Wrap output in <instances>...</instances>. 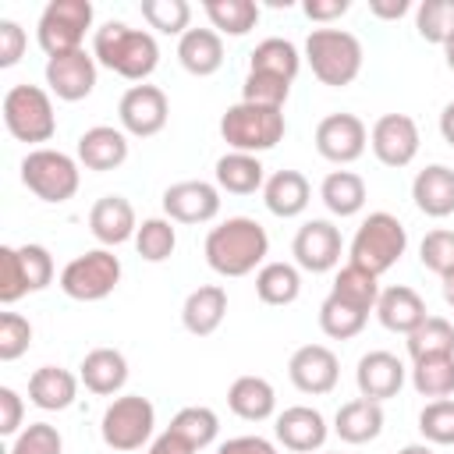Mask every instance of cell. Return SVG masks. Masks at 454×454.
Listing matches in <instances>:
<instances>
[{
	"label": "cell",
	"instance_id": "obj_37",
	"mask_svg": "<svg viewBox=\"0 0 454 454\" xmlns=\"http://www.w3.org/2000/svg\"><path fill=\"white\" fill-rule=\"evenodd\" d=\"M167 429L177 433L192 450H202V447H209V443L216 440V433H220V415H216L213 408H206V404H188V408H181V411L170 419Z\"/></svg>",
	"mask_w": 454,
	"mask_h": 454
},
{
	"label": "cell",
	"instance_id": "obj_57",
	"mask_svg": "<svg viewBox=\"0 0 454 454\" xmlns=\"http://www.w3.org/2000/svg\"><path fill=\"white\" fill-rule=\"evenodd\" d=\"M440 135H443L447 145H454V99L440 110Z\"/></svg>",
	"mask_w": 454,
	"mask_h": 454
},
{
	"label": "cell",
	"instance_id": "obj_16",
	"mask_svg": "<svg viewBox=\"0 0 454 454\" xmlns=\"http://www.w3.org/2000/svg\"><path fill=\"white\" fill-rule=\"evenodd\" d=\"M287 376H291L294 390L312 394V397H323L340 380V358L326 344H301L287 358Z\"/></svg>",
	"mask_w": 454,
	"mask_h": 454
},
{
	"label": "cell",
	"instance_id": "obj_28",
	"mask_svg": "<svg viewBox=\"0 0 454 454\" xmlns=\"http://www.w3.org/2000/svg\"><path fill=\"white\" fill-rule=\"evenodd\" d=\"M223 316H227V291H223L220 284H202V287H195V291L184 298V305H181V323H184V330L195 333V337L216 333L220 323H223Z\"/></svg>",
	"mask_w": 454,
	"mask_h": 454
},
{
	"label": "cell",
	"instance_id": "obj_51",
	"mask_svg": "<svg viewBox=\"0 0 454 454\" xmlns=\"http://www.w3.org/2000/svg\"><path fill=\"white\" fill-rule=\"evenodd\" d=\"M25 46H28L25 28L11 18H0V67H14L25 57Z\"/></svg>",
	"mask_w": 454,
	"mask_h": 454
},
{
	"label": "cell",
	"instance_id": "obj_32",
	"mask_svg": "<svg viewBox=\"0 0 454 454\" xmlns=\"http://www.w3.org/2000/svg\"><path fill=\"white\" fill-rule=\"evenodd\" d=\"M319 199H323V206L333 216L348 220V216H358L362 213V206H365L369 195H365V181L355 170H330L323 177V184H319Z\"/></svg>",
	"mask_w": 454,
	"mask_h": 454
},
{
	"label": "cell",
	"instance_id": "obj_34",
	"mask_svg": "<svg viewBox=\"0 0 454 454\" xmlns=\"http://www.w3.org/2000/svg\"><path fill=\"white\" fill-rule=\"evenodd\" d=\"M255 294L262 305H291L301 294V273L294 262H262L255 270Z\"/></svg>",
	"mask_w": 454,
	"mask_h": 454
},
{
	"label": "cell",
	"instance_id": "obj_26",
	"mask_svg": "<svg viewBox=\"0 0 454 454\" xmlns=\"http://www.w3.org/2000/svg\"><path fill=\"white\" fill-rule=\"evenodd\" d=\"M78 376L71 369H60V365H39L32 376H28V401L43 411H64L74 404L78 397Z\"/></svg>",
	"mask_w": 454,
	"mask_h": 454
},
{
	"label": "cell",
	"instance_id": "obj_29",
	"mask_svg": "<svg viewBox=\"0 0 454 454\" xmlns=\"http://www.w3.org/2000/svg\"><path fill=\"white\" fill-rule=\"evenodd\" d=\"M227 408L245 422H266L277 411V390L266 376H238L227 387Z\"/></svg>",
	"mask_w": 454,
	"mask_h": 454
},
{
	"label": "cell",
	"instance_id": "obj_59",
	"mask_svg": "<svg viewBox=\"0 0 454 454\" xmlns=\"http://www.w3.org/2000/svg\"><path fill=\"white\" fill-rule=\"evenodd\" d=\"M397 454H436V450H433V443H408Z\"/></svg>",
	"mask_w": 454,
	"mask_h": 454
},
{
	"label": "cell",
	"instance_id": "obj_22",
	"mask_svg": "<svg viewBox=\"0 0 454 454\" xmlns=\"http://www.w3.org/2000/svg\"><path fill=\"white\" fill-rule=\"evenodd\" d=\"M372 312H376V319H380L383 330H390V333H404V337H408L415 326H422L426 316H429L422 294H419L415 287H408V284L383 287V291H380V301H376Z\"/></svg>",
	"mask_w": 454,
	"mask_h": 454
},
{
	"label": "cell",
	"instance_id": "obj_3",
	"mask_svg": "<svg viewBox=\"0 0 454 454\" xmlns=\"http://www.w3.org/2000/svg\"><path fill=\"white\" fill-rule=\"evenodd\" d=\"M305 60H309L316 82H323L330 89H344L362 74L365 50H362L358 35H351L344 28H312L305 35Z\"/></svg>",
	"mask_w": 454,
	"mask_h": 454
},
{
	"label": "cell",
	"instance_id": "obj_6",
	"mask_svg": "<svg viewBox=\"0 0 454 454\" xmlns=\"http://www.w3.org/2000/svg\"><path fill=\"white\" fill-rule=\"evenodd\" d=\"M284 131H287V117H284V110H277V106H259V103L238 99V103L227 106L223 117H220V135H223V142H227L234 153H252V156H259V153L273 149V145L284 138Z\"/></svg>",
	"mask_w": 454,
	"mask_h": 454
},
{
	"label": "cell",
	"instance_id": "obj_55",
	"mask_svg": "<svg viewBox=\"0 0 454 454\" xmlns=\"http://www.w3.org/2000/svg\"><path fill=\"white\" fill-rule=\"evenodd\" d=\"M411 11V0H369V14L383 21H397Z\"/></svg>",
	"mask_w": 454,
	"mask_h": 454
},
{
	"label": "cell",
	"instance_id": "obj_30",
	"mask_svg": "<svg viewBox=\"0 0 454 454\" xmlns=\"http://www.w3.org/2000/svg\"><path fill=\"white\" fill-rule=\"evenodd\" d=\"M213 177H216V188L227 192V195H255L266 184V167H262L259 156L231 149V153H223L216 160Z\"/></svg>",
	"mask_w": 454,
	"mask_h": 454
},
{
	"label": "cell",
	"instance_id": "obj_46",
	"mask_svg": "<svg viewBox=\"0 0 454 454\" xmlns=\"http://www.w3.org/2000/svg\"><path fill=\"white\" fill-rule=\"evenodd\" d=\"M7 454H64L60 429L50 422H28L14 440Z\"/></svg>",
	"mask_w": 454,
	"mask_h": 454
},
{
	"label": "cell",
	"instance_id": "obj_44",
	"mask_svg": "<svg viewBox=\"0 0 454 454\" xmlns=\"http://www.w3.org/2000/svg\"><path fill=\"white\" fill-rule=\"evenodd\" d=\"M419 433H422L426 443H436V447L454 443V401L450 397L429 401L419 411Z\"/></svg>",
	"mask_w": 454,
	"mask_h": 454
},
{
	"label": "cell",
	"instance_id": "obj_13",
	"mask_svg": "<svg viewBox=\"0 0 454 454\" xmlns=\"http://www.w3.org/2000/svg\"><path fill=\"white\" fill-rule=\"evenodd\" d=\"M96 74H99V64L92 53H85V46L60 53V57H46V71H43L50 96H57L64 103H78V99L92 96Z\"/></svg>",
	"mask_w": 454,
	"mask_h": 454
},
{
	"label": "cell",
	"instance_id": "obj_38",
	"mask_svg": "<svg viewBox=\"0 0 454 454\" xmlns=\"http://www.w3.org/2000/svg\"><path fill=\"white\" fill-rule=\"evenodd\" d=\"M411 387L422 397H450L454 394V355H433L411 362Z\"/></svg>",
	"mask_w": 454,
	"mask_h": 454
},
{
	"label": "cell",
	"instance_id": "obj_61",
	"mask_svg": "<svg viewBox=\"0 0 454 454\" xmlns=\"http://www.w3.org/2000/svg\"><path fill=\"white\" fill-rule=\"evenodd\" d=\"M450 7H454V0H450Z\"/></svg>",
	"mask_w": 454,
	"mask_h": 454
},
{
	"label": "cell",
	"instance_id": "obj_21",
	"mask_svg": "<svg viewBox=\"0 0 454 454\" xmlns=\"http://www.w3.org/2000/svg\"><path fill=\"white\" fill-rule=\"evenodd\" d=\"M74 153H78V163L85 170L106 174V170H117L128 160V135L114 124H96V128H85L78 135Z\"/></svg>",
	"mask_w": 454,
	"mask_h": 454
},
{
	"label": "cell",
	"instance_id": "obj_23",
	"mask_svg": "<svg viewBox=\"0 0 454 454\" xmlns=\"http://www.w3.org/2000/svg\"><path fill=\"white\" fill-rule=\"evenodd\" d=\"M262 202H266V209H270L273 216L294 220V216H301V213L309 209V202H312V184H309V177H305L301 170H277V174H270L266 184H262Z\"/></svg>",
	"mask_w": 454,
	"mask_h": 454
},
{
	"label": "cell",
	"instance_id": "obj_10",
	"mask_svg": "<svg viewBox=\"0 0 454 454\" xmlns=\"http://www.w3.org/2000/svg\"><path fill=\"white\" fill-rule=\"evenodd\" d=\"M89 28H92L89 0H50L35 21V39L46 57H60V53L82 50V39Z\"/></svg>",
	"mask_w": 454,
	"mask_h": 454
},
{
	"label": "cell",
	"instance_id": "obj_19",
	"mask_svg": "<svg viewBox=\"0 0 454 454\" xmlns=\"http://www.w3.org/2000/svg\"><path fill=\"white\" fill-rule=\"evenodd\" d=\"M273 436H277V443H284L294 454H312V450H319L326 443L330 426H326L323 411H316L309 404H291V408H284L277 415Z\"/></svg>",
	"mask_w": 454,
	"mask_h": 454
},
{
	"label": "cell",
	"instance_id": "obj_11",
	"mask_svg": "<svg viewBox=\"0 0 454 454\" xmlns=\"http://www.w3.org/2000/svg\"><path fill=\"white\" fill-rule=\"evenodd\" d=\"M167 117H170V99L160 85H131L121 103H117V121H121V131L131 135V138H153L167 128Z\"/></svg>",
	"mask_w": 454,
	"mask_h": 454
},
{
	"label": "cell",
	"instance_id": "obj_36",
	"mask_svg": "<svg viewBox=\"0 0 454 454\" xmlns=\"http://www.w3.org/2000/svg\"><path fill=\"white\" fill-rule=\"evenodd\" d=\"M380 291H383L380 287V277L369 273V270H362V266H355V262H344L337 270V277H333V287H330V294H337L340 301H348V305H355L362 312H372L376 309Z\"/></svg>",
	"mask_w": 454,
	"mask_h": 454
},
{
	"label": "cell",
	"instance_id": "obj_33",
	"mask_svg": "<svg viewBox=\"0 0 454 454\" xmlns=\"http://www.w3.org/2000/svg\"><path fill=\"white\" fill-rule=\"evenodd\" d=\"M248 71H259V74H273V78H284V82H294L298 71H301V53L291 39H280V35H270L262 39L252 53H248Z\"/></svg>",
	"mask_w": 454,
	"mask_h": 454
},
{
	"label": "cell",
	"instance_id": "obj_2",
	"mask_svg": "<svg viewBox=\"0 0 454 454\" xmlns=\"http://www.w3.org/2000/svg\"><path fill=\"white\" fill-rule=\"evenodd\" d=\"M92 57L114 74L142 85L160 64V43L153 32L131 28L128 21H103L92 32Z\"/></svg>",
	"mask_w": 454,
	"mask_h": 454
},
{
	"label": "cell",
	"instance_id": "obj_43",
	"mask_svg": "<svg viewBox=\"0 0 454 454\" xmlns=\"http://www.w3.org/2000/svg\"><path fill=\"white\" fill-rule=\"evenodd\" d=\"M415 32H419V39L443 46L454 35V7H450V0H422L415 7Z\"/></svg>",
	"mask_w": 454,
	"mask_h": 454
},
{
	"label": "cell",
	"instance_id": "obj_39",
	"mask_svg": "<svg viewBox=\"0 0 454 454\" xmlns=\"http://www.w3.org/2000/svg\"><path fill=\"white\" fill-rule=\"evenodd\" d=\"M369 323V312L340 301L337 294H326L323 305H319V330L330 337V340H351L365 330Z\"/></svg>",
	"mask_w": 454,
	"mask_h": 454
},
{
	"label": "cell",
	"instance_id": "obj_48",
	"mask_svg": "<svg viewBox=\"0 0 454 454\" xmlns=\"http://www.w3.org/2000/svg\"><path fill=\"white\" fill-rule=\"evenodd\" d=\"M419 259L426 270H433L436 277H447L454 273V231H429L422 241H419Z\"/></svg>",
	"mask_w": 454,
	"mask_h": 454
},
{
	"label": "cell",
	"instance_id": "obj_17",
	"mask_svg": "<svg viewBox=\"0 0 454 454\" xmlns=\"http://www.w3.org/2000/svg\"><path fill=\"white\" fill-rule=\"evenodd\" d=\"M220 213V188L209 181H177L163 192V216L174 223H209Z\"/></svg>",
	"mask_w": 454,
	"mask_h": 454
},
{
	"label": "cell",
	"instance_id": "obj_52",
	"mask_svg": "<svg viewBox=\"0 0 454 454\" xmlns=\"http://www.w3.org/2000/svg\"><path fill=\"white\" fill-rule=\"evenodd\" d=\"M21 419H25V401L14 387H0V433L4 436H18L21 433Z\"/></svg>",
	"mask_w": 454,
	"mask_h": 454
},
{
	"label": "cell",
	"instance_id": "obj_20",
	"mask_svg": "<svg viewBox=\"0 0 454 454\" xmlns=\"http://www.w3.org/2000/svg\"><path fill=\"white\" fill-rule=\"evenodd\" d=\"M89 231L99 241V248H117L124 241H135V231H138L135 206L124 195L96 199L92 209H89Z\"/></svg>",
	"mask_w": 454,
	"mask_h": 454
},
{
	"label": "cell",
	"instance_id": "obj_24",
	"mask_svg": "<svg viewBox=\"0 0 454 454\" xmlns=\"http://www.w3.org/2000/svg\"><path fill=\"white\" fill-rule=\"evenodd\" d=\"M78 380L85 383L89 394L114 397L128 383V358L117 348H92L78 365Z\"/></svg>",
	"mask_w": 454,
	"mask_h": 454
},
{
	"label": "cell",
	"instance_id": "obj_42",
	"mask_svg": "<svg viewBox=\"0 0 454 454\" xmlns=\"http://www.w3.org/2000/svg\"><path fill=\"white\" fill-rule=\"evenodd\" d=\"M145 25L160 35H184L192 28V4L188 0H142L138 4Z\"/></svg>",
	"mask_w": 454,
	"mask_h": 454
},
{
	"label": "cell",
	"instance_id": "obj_49",
	"mask_svg": "<svg viewBox=\"0 0 454 454\" xmlns=\"http://www.w3.org/2000/svg\"><path fill=\"white\" fill-rule=\"evenodd\" d=\"M32 344V323L21 312H0V362H14Z\"/></svg>",
	"mask_w": 454,
	"mask_h": 454
},
{
	"label": "cell",
	"instance_id": "obj_4",
	"mask_svg": "<svg viewBox=\"0 0 454 454\" xmlns=\"http://www.w3.org/2000/svg\"><path fill=\"white\" fill-rule=\"evenodd\" d=\"M4 124L11 131V138L43 149V142H50L57 135V114H53V99L50 89L32 85V82H18L4 92Z\"/></svg>",
	"mask_w": 454,
	"mask_h": 454
},
{
	"label": "cell",
	"instance_id": "obj_35",
	"mask_svg": "<svg viewBox=\"0 0 454 454\" xmlns=\"http://www.w3.org/2000/svg\"><path fill=\"white\" fill-rule=\"evenodd\" d=\"M202 11L220 35H248L259 21V4L255 0H202Z\"/></svg>",
	"mask_w": 454,
	"mask_h": 454
},
{
	"label": "cell",
	"instance_id": "obj_18",
	"mask_svg": "<svg viewBox=\"0 0 454 454\" xmlns=\"http://www.w3.org/2000/svg\"><path fill=\"white\" fill-rule=\"evenodd\" d=\"M355 383H358V397L369 401H390L401 394L404 387V362L394 351H365L355 365Z\"/></svg>",
	"mask_w": 454,
	"mask_h": 454
},
{
	"label": "cell",
	"instance_id": "obj_60",
	"mask_svg": "<svg viewBox=\"0 0 454 454\" xmlns=\"http://www.w3.org/2000/svg\"><path fill=\"white\" fill-rule=\"evenodd\" d=\"M443 60H447V67L454 71V35H450V39L443 43Z\"/></svg>",
	"mask_w": 454,
	"mask_h": 454
},
{
	"label": "cell",
	"instance_id": "obj_50",
	"mask_svg": "<svg viewBox=\"0 0 454 454\" xmlns=\"http://www.w3.org/2000/svg\"><path fill=\"white\" fill-rule=\"evenodd\" d=\"M25 294H28V284H25V273L18 262V245H4L0 248V301L14 305Z\"/></svg>",
	"mask_w": 454,
	"mask_h": 454
},
{
	"label": "cell",
	"instance_id": "obj_7",
	"mask_svg": "<svg viewBox=\"0 0 454 454\" xmlns=\"http://www.w3.org/2000/svg\"><path fill=\"white\" fill-rule=\"evenodd\" d=\"M21 184L50 206H60L67 199H74L78 184H82V170H78V156H67L60 149H28L21 160Z\"/></svg>",
	"mask_w": 454,
	"mask_h": 454
},
{
	"label": "cell",
	"instance_id": "obj_25",
	"mask_svg": "<svg viewBox=\"0 0 454 454\" xmlns=\"http://www.w3.org/2000/svg\"><path fill=\"white\" fill-rule=\"evenodd\" d=\"M411 199L419 206V213L443 220L454 213V170L447 163H429L415 174L411 181Z\"/></svg>",
	"mask_w": 454,
	"mask_h": 454
},
{
	"label": "cell",
	"instance_id": "obj_1",
	"mask_svg": "<svg viewBox=\"0 0 454 454\" xmlns=\"http://www.w3.org/2000/svg\"><path fill=\"white\" fill-rule=\"evenodd\" d=\"M206 266L220 277H248L270 255V234L255 216H227L223 223L209 227L202 245Z\"/></svg>",
	"mask_w": 454,
	"mask_h": 454
},
{
	"label": "cell",
	"instance_id": "obj_41",
	"mask_svg": "<svg viewBox=\"0 0 454 454\" xmlns=\"http://www.w3.org/2000/svg\"><path fill=\"white\" fill-rule=\"evenodd\" d=\"M135 248H138V255H142L145 262H163V259H170L174 248H177V227H174V220H167V216H149V220H142L138 231H135Z\"/></svg>",
	"mask_w": 454,
	"mask_h": 454
},
{
	"label": "cell",
	"instance_id": "obj_9",
	"mask_svg": "<svg viewBox=\"0 0 454 454\" xmlns=\"http://www.w3.org/2000/svg\"><path fill=\"white\" fill-rule=\"evenodd\" d=\"M121 273L124 270H121V259L114 255V248H89L60 270L57 284L71 301H103L106 294L117 291Z\"/></svg>",
	"mask_w": 454,
	"mask_h": 454
},
{
	"label": "cell",
	"instance_id": "obj_58",
	"mask_svg": "<svg viewBox=\"0 0 454 454\" xmlns=\"http://www.w3.org/2000/svg\"><path fill=\"white\" fill-rule=\"evenodd\" d=\"M443 284H440V291H443V301L454 309V273H447V277H440Z\"/></svg>",
	"mask_w": 454,
	"mask_h": 454
},
{
	"label": "cell",
	"instance_id": "obj_45",
	"mask_svg": "<svg viewBox=\"0 0 454 454\" xmlns=\"http://www.w3.org/2000/svg\"><path fill=\"white\" fill-rule=\"evenodd\" d=\"M287 96H291V82L273 78V74L248 71L245 82H241V99H245V103H259V106H277V110H284Z\"/></svg>",
	"mask_w": 454,
	"mask_h": 454
},
{
	"label": "cell",
	"instance_id": "obj_53",
	"mask_svg": "<svg viewBox=\"0 0 454 454\" xmlns=\"http://www.w3.org/2000/svg\"><path fill=\"white\" fill-rule=\"evenodd\" d=\"M301 11H305L309 21L330 28V21H337V18H344L351 11V0H305Z\"/></svg>",
	"mask_w": 454,
	"mask_h": 454
},
{
	"label": "cell",
	"instance_id": "obj_12",
	"mask_svg": "<svg viewBox=\"0 0 454 454\" xmlns=\"http://www.w3.org/2000/svg\"><path fill=\"white\" fill-rule=\"evenodd\" d=\"M419 124L415 117L408 114H383L376 117V124L369 128V145H372V156L383 163V167H408L415 156H419Z\"/></svg>",
	"mask_w": 454,
	"mask_h": 454
},
{
	"label": "cell",
	"instance_id": "obj_27",
	"mask_svg": "<svg viewBox=\"0 0 454 454\" xmlns=\"http://www.w3.org/2000/svg\"><path fill=\"white\" fill-rule=\"evenodd\" d=\"M177 60L195 78L216 74L223 67V35L213 28H188L177 39Z\"/></svg>",
	"mask_w": 454,
	"mask_h": 454
},
{
	"label": "cell",
	"instance_id": "obj_8",
	"mask_svg": "<svg viewBox=\"0 0 454 454\" xmlns=\"http://www.w3.org/2000/svg\"><path fill=\"white\" fill-rule=\"evenodd\" d=\"M153 429H156V408L149 397L142 394H121L106 404L103 419H99V436L110 450H138L153 440Z\"/></svg>",
	"mask_w": 454,
	"mask_h": 454
},
{
	"label": "cell",
	"instance_id": "obj_15",
	"mask_svg": "<svg viewBox=\"0 0 454 454\" xmlns=\"http://www.w3.org/2000/svg\"><path fill=\"white\" fill-rule=\"evenodd\" d=\"M344 238L330 220H305L291 241L294 266L305 273H330L340 262Z\"/></svg>",
	"mask_w": 454,
	"mask_h": 454
},
{
	"label": "cell",
	"instance_id": "obj_14",
	"mask_svg": "<svg viewBox=\"0 0 454 454\" xmlns=\"http://www.w3.org/2000/svg\"><path fill=\"white\" fill-rule=\"evenodd\" d=\"M369 145V128L355 114H326L316 124V153L337 167L355 163Z\"/></svg>",
	"mask_w": 454,
	"mask_h": 454
},
{
	"label": "cell",
	"instance_id": "obj_56",
	"mask_svg": "<svg viewBox=\"0 0 454 454\" xmlns=\"http://www.w3.org/2000/svg\"><path fill=\"white\" fill-rule=\"evenodd\" d=\"M145 454H195V450H192V447H188V443H184L177 433L163 429V433H160V436L149 443V450H145Z\"/></svg>",
	"mask_w": 454,
	"mask_h": 454
},
{
	"label": "cell",
	"instance_id": "obj_5",
	"mask_svg": "<svg viewBox=\"0 0 454 454\" xmlns=\"http://www.w3.org/2000/svg\"><path fill=\"white\" fill-rule=\"evenodd\" d=\"M404 248H408V231H404V223H401L394 213L376 209V213H369V216L358 223V231H355V238H351V245H348V262H355V266H362V270L383 277V273L404 255Z\"/></svg>",
	"mask_w": 454,
	"mask_h": 454
},
{
	"label": "cell",
	"instance_id": "obj_40",
	"mask_svg": "<svg viewBox=\"0 0 454 454\" xmlns=\"http://www.w3.org/2000/svg\"><path fill=\"white\" fill-rule=\"evenodd\" d=\"M408 355L415 358H433V355H454V323L443 316H426L422 326L408 333Z\"/></svg>",
	"mask_w": 454,
	"mask_h": 454
},
{
	"label": "cell",
	"instance_id": "obj_54",
	"mask_svg": "<svg viewBox=\"0 0 454 454\" xmlns=\"http://www.w3.org/2000/svg\"><path fill=\"white\" fill-rule=\"evenodd\" d=\"M216 454H277V447H273V440H266V436H231V440H223L220 447H216Z\"/></svg>",
	"mask_w": 454,
	"mask_h": 454
},
{
	"label": "cell",
	"instance_id": "obj_31",
	"mask_svg": "<svg viewBox=\"0 0 454 454\" xmlns=\"http://www.w3.org/2000/svg\"><path fill=\"white\" fill-rule=\"evenodd\" d=\"M333 433L344 443H369L383 433V404L369 401V397H355L344 401L333 415Z\"/></svg>",
	"mask_w": 454,
	"mask_h": 454
},
{
	"label": "cell",
	"instance_id": "obj_47",
	"mask_svg": "<svg viewBox=\"0 0 454 454\" xmlns=\"http://www.w3.org/2000/svg\"><path fill=\"white\" fill-rule=\"evenodd\" d=\"M18 262H21V273H25V284H28V294L43 291L53 284V255L46 245H18Z\"/></svg>",
	"mask_w": 454,
	"mask_h": 454
}]
</instances>
